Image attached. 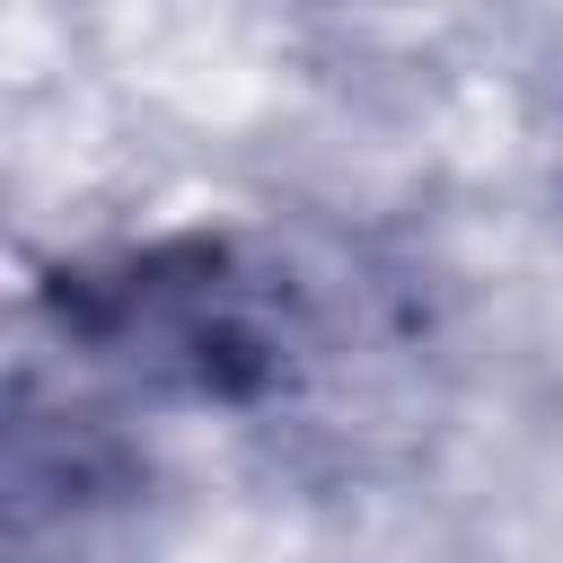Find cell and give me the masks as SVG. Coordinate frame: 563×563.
<instances>
[{"instance_id": "6da1fadb", "label": "cell", "mask_w": 563, "mask_h": 563, "mask_svg": "<svg viewBox=\"0 0 563 563\" xmlns=\"http://www.w3.org/2000/svg\"><path fill=\"white\" fill-rule=\"evenodd\" d=\"M70 325L194 396H229L282 369V308L229 264V246H158L70 282Z\"/></svg>"}]
</instances>
